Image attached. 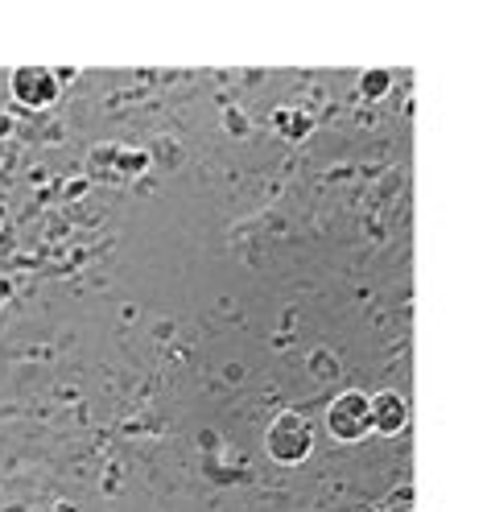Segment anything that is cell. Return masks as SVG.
<instances>
[{
  "label": "cell",
  "instance_id": "obj_1",
  "mask_svg": "<svg viewBox=\"0 0 487 512\" xmlns=\"http://www.w3.org/2000/svg\"><path fill=\"white\" fill-rule=\"evenodd\" d=\"M269 451L281 463L306 459V451H310V426H306V418H298V413H281V418L273 422V430H269Z\"/></svg>",
  "mask_w": 487,
  "mask_h": 512
},
{
  "label": "cell",
  "instance_id": "obj_2",
  "mask_svg": "<svg viewBox=\"0 0 487 512\" xmlns=\"http://www.w3.org/2000/svg\"><path fill=\"white\" fill-rule=\"evenodd\" d=\"M368 426H372L368 397L347 393V397H339V401H335V409H331V430H335V438L355 442V438H364V434H368Z\"/></svg>",
  "mask_w": 487,
  "mask_h": 512
},
{
  "label": "cell",
  "instance_id": "obj_3",
  "mask_svg": "<svg viewBox=\"0 0 487 512\" xmlns=\"http://www.w3.org/2000/svg\"><path fill=\"white\" fill-rule=\"evenodd\" d=\"M13 91H17V100H21V104L42 108V104L54 100L58 83H54V71H46V67H21V71L13 75Z\"/></svg>",
  "mask_w": 487,
  "mask_h": 512
},
{
  "label": "cell",
  "instance_id": "obj_4",
  "mask_svg": "<svg viewBox=\"0 0 487 512\" xmlns=\"http://www.w3.org/2000/svg\"><path fill=\"white\" fill-rule=\"evenodd\" d=\"M368 409H372V426L384 430V434H397L405 426V418H409V409H405V401L397 393H380L376 401H368Z\"/></svg>",
  "mask_w": 487,
  "mask_h": 512
},
{
  "label": "cell",
  "instance_id": "obj_5",
  "mask_svg": "<svg viewBox=\"0 0 487 512\" xmlns=\"http://www.w3.org/2000/svg\"><path fill=\"white\" fill-rule=\"evenodd\" d=\"M409 500H413V492H409V488H401V492L388 496V504H384L380 512H413V504H409Z\"/></svg>",
  "mask_w": 487,
  "mask_h": 512
},
{
  "label": "cell",
  "instance_id": "obj_6",
  "mask_svg": "<svg viewBox=\"0 0 487 512\" xmlns=\"http://www.w3.org/2000/svg\"><path fill=\"white\" fill-rule=\"evenodd\" d=\"M384 87H388V75H380V71H376V75H368V79H364V91H368V95H380V91H384Z\"/></svg>",
  "mask_w": 487,
  "mask_h": 512
},
{
  "label": "cell",
  "instance_id": "obj_7",
  "mask_svg": "<svg viewBox=\"0 0 487 512\" xmlns=\"http://www.w3.org/2000/svg\"><path fill=\"white\" fill-rule=\"evenodd\" d=\"M0 133H9V116H0Z\"/></svg>",
  "mask_w": 487,
  "mask_h": 512
}]
</instances>
